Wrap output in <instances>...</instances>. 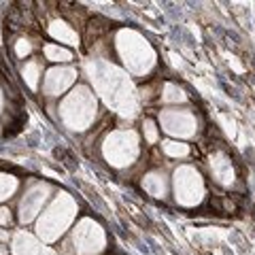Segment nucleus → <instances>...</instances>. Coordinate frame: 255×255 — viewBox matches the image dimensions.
Instances as JSON below:
<instances>
[{
	"mask_svg": "<svg viewBox=\"0 0 255 255\" xmlns=\"http://www.w3.org/2000/svg\"><path fill=\"white\" fill-rule=\"evenodd\" d=\"M198 194H200V181H198V174L189 168H183L177 172V196L181 198V202H194V196L198 200Z\"/></svg>",
	"mask_w": 255,
	"mask_h": 255,
	"instance_id": "nucleus-1",
	"label": "nucleus"
},
{
	"mask_svg": "<svg viewBox=\"0 0 255 255\" xmlns=\"http://www.w3.org/2000/svg\"><path fill=\"white\" fill-rule=\"evenodd\" d=\"M75 79V70L70 68H55V70H49V75L45 79V90L47 94H60L62 90L73 83Z\"/></svg>",
	"mask_w": 255,
	"mask_h": 255,
	"instance_id": "nucleus-2",
	"label": "nucleus"
},
{
	"mask_svg": "<svg viewBox=\"0 0 255 255\" xmlns=\"http://www.w3.org/2000/svg\"><path fill=\"white\" fill-rule=\"evenodd\" d=\"M162 122L170 134H183V136H187V134L194 132L191 130L194 122H191V117L187 113H172V111H168V113L162 115Z\"/></svg>",
	"mask_w": 255,
	"mask_h": 255,
	"instance_id": "nucleus-3",
	"label": "nucleus"
},
{
	"mask_svg": "<svg viewBox=\"0 0 255 255\" xmlns=\"http://www.w3.org/2000/svg\"><path fill=\"white\" fill-rule=\"evenodd\" d=\"M45 194H47V187L38 185V187H34V189H32L30 194H28V196L21 200V209H19V211H21V215H19V219H21L23 223L30 221V219L36 215V211H38V204H41V202L45 200V198H47Z\"/></svg>",
	"mask_w": 255,
	"mask_h": 255,
	"instance_id": "nucleus-4",
	"label": "nucleus"
},
{
	"mask_svg": "<svg viewBox=\"0 0 255 255\" xmlns=\"http://www.w3.org/2000/svg\"><path fill=\"white\" fill-rule=\"evenodd\" d=\"M49 32H51V36H55V38H60V41H64V43H70V45H77V34L73 30H70L66 23H60V21H53L51 23V28H49Z\"/></svg>",
	"mask_w": 255,
	"mask_h": 255,
	"instance_id": "nucleus-5",
	"label": "nucleus"
},
{
	"mask_svg": "<svg viewBox=\"0 0 255 255\" xmlns=\"http://www.w3.org/2000/svg\"><path fill=\"white\" fill-rule=\"evenodd\" d=\"M15 189H17V179L11 177V174L0 172V202L11 198Z\"/></svg>",
	"mask_w": 255,
	"mask_h": 255,
	"instance_id": "nucleus-6",
	"label": "nucleus"
},
{
	"mask_svg": "<svg viewBox=\"0 0 255 255\" xmlns=\"http://www.w3.org/2000/svg\"><path fill=\"white\" fill-rule=\"evenodd\" d=\"M45 55L53 62H66L70 60V53L66 49H62V47H55V45H47L45 47Z\"/></svg>",
	"mask_w": 255,
	"mask_h": 255,
	"instance_id": "nucleus-7",
	"label": "nucleus"
},
{
	"mask_svg": "<svg viewBox=\"0 0 255 255\" xmlns=\"http://www.w3.org/2000/svg\"><path fill=\"white\" fill-rule=\"evenodd\" d=\"M23 79L30 87H36L38 83V62H30L23 66Z\"/></svg>",
	"mask_w": 255,
	"mask_h": 255,
	"instance_id": "nucleus-8",
	"label": "nucleus"
},
{
	"mask_svg": "<svg viewBox=\"0 0 255 255\" xmlns=\"http://www.w3.org/2000/svg\"><path fill=\"white\" fill-rule=\"evenodd\" d=\"M164 151L170 155H187V145H181V142H164Z\"/></svg>",
	"mask_w": 255,
	"mask_h": 255,
	"instance_id": "nucleus-9",
	"label": "nucleus"
},
{
	"mask_svg": "<svg viewBox=\"0 0 255 255\" xmlns=\"http://www.w3.org/2000/svg\"><path fill=\"white\" fill-rule=\"evenodd\" d=\"M185 96L181 94V90H177V87H172V85H166V96H164V100H183Z\"/></svg>",
	"mask_w": 255,
	"mask_h": 255,
	"instance_id": "nucleus-10",
	"label": "nucleus"
},
{
	"mask_svg": "<svg viewBox=\"0 0 255 255\" xmlns=\"http://www.w3.org/2000/svg\"><path fill=\"white\" fill-rule=\"evenodd\" d=\"M30 47H32V45L21 38V41H17V45H15V51H17L19 58H23V55H28V53H30Z\"/></svg>",
	"mask_w": 255,
	"mask_h": 255,
	"instance_id": "nucleus-11",
	"label": "nucleus"
},
{
	"mask_svg": "<svg viewBox=\"0 0 255 255\" xmlns=\"http://www.w3.org/2000/svg\"><path fill=\"white\" fill-rule=\"evenodd\" d=\"M145 132H147V138L153 142L155 140V126H153V122H145Z\"/></svg>",
	"mask_w": 255,
	"mask_h": 255,
	"instance_id": "nucleus-12",
	"label": "nucleus"
},
{
	"mask_svg": "<svg viewBox=\"0 0 255 255\" xmlns=\"http://www.w3.org/2000/svg\"><path fill=\"white\" fill-rule=\"evenodd\" d=\"M11 221V213H9V209H0V223H9Z\"/></svg>",
	"mask_w": 255,
	"mask_h": 255,
	"instance_id": "nucleus-13",
	"label": "nucleus"
},
{
	"mask_svg": "<svg viewBox=\"0 0 255 255\" xmlns=\"http://www.w3.org/2000/svg\"><path fill=\"white\" fill-rule=\"evenodd\" d=\"M0 241H9V234L2 232V230H0Z\"/></svg>",
	"mask_w": 255,
	"mask_h": 255,
	"instance_id": "nucleus-14",
	"label": "nucleus"
},
{
	"mask_svg": "<svg viewBox=\"0 0 255 255\" xmlns=\"http://www.w3.org/2000/svg\"><path fill=\"white\" fill-rule=\"evenodd\" d=\"M0 109H2V92H0Z\"/></svg>",
	"mask_w": 255,
	"mask_h": 255,
	"instance_id": "nucleus-15",
	"label": "nucleus"
},
{
	"mask_svg": "<svg viewBox=\"0 0 255 255\" xmlns=\"http://www.w3.org/2000/svg\"><path fill=\"white\" fill-rule=\"evenodd\" d=\"M0 255H4V249H2V247H0Z\"/></svg>",
	"mask_w": 255,
	"mask_h": 255,
	"instance_id": "nucleus-16",
	"label": "nucleus"
}]
</instances>
